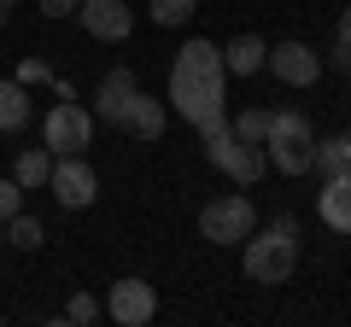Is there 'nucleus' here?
Here are the masks:
<instances>
[{"label": "nucleus", "mask_w": 351, "mask_h": 327, "mask_svg": "<svg viewBox=\"0 0 351 327\" xmlns=\"http://www.w3.org/2000/svg\"><path fill=\"white\" fill-rule=\"evenodd\" d=\"M339 76H346V82H351V53H346V64H339Z\"/></svg>", "instance_id": "a878e982"}, {"label": "nucleus", "mask_w": 351, "mask_h": 327, "mask_svg": "<svg viewBox=\"0 0 351 327\" xmlns=\"http://www.w3.org/2000/svg\"><path fill=\"white\" fill-rule=\"evenodd\" d=\"M193 6L199 0H152V24H164V29H182L193 18Z\"/></svg>", "instance_id": "6ab92c4d"}, {"label": "nucleus", "mask_w": 351, "mask_h": 327, "mask_svg": "<svg viewBox=\"0 0 351 327\" xmlns=\"http://www.w3.org/2000/svg\"><path fill=\"white\" fill-rule=\"evenodd\" d=\"M263 53H269V41L234 36V41L223 47V70H228V76H258V70H263Z\"/></svg>", "instance_id": "4468645a"}, {"label": "nucleus", "mask_w": 351, "mask_h": 327, "mask_svg": "<svg viewBox=\"0 0 351 327\" xmlns=\"http://www.w3.org/2000/svg\"><path fill=\"white\" fill-rule=\"evenodd\" d=\"M100 304H94V298H88V292H76V298L71 304H64V322H71V327H94V322H100Z\"/></svg>", "instance_id": "412c9836"}, {"label": "nucleus", "mask_w": 351, "mask_h": 327, "mask_svg": "<svg viewBox=\"0 0 351 327\" xmlns=\"http://www.w3.org/2000/svg\"><path fill=\"white\" fill-rule=\"evenodd\" d=\"M106 315H112V322H123V327H147L152 315H158V292L147 287V280H117L112 292H106Z\"/></svg>", "instance_id": "1a4fd4ad"}, {"label": "nucleus", "mask_w": 351, "mask_h": 327, "mask_svg": "<svg viewBox=\"0 0 351 327\" xmlns=\"http://www.w3.org/2000/svg\"><path fill=\"white\" fill-rule=\"evenodd\" d=\"M263 70L276 76L281 88H316L322 82V53L304 47V41H276L263 53Z\"/></svg>", "instance_id": "0eeeda50"}, {"label": "nucleus", "mask_w": 351, "mask_h": 327, "mask_svg": "<svg viewBox=\"0 0 351 327\" xmlns=\"http://www.w3.org/2000/svg\"><path fill=\"white\" fill-rule=\"evenodd\" d=\"M76 6H82V0H41V12H47V18H76Z\"/></svg>", "instance_id": "393cba45"}, {"label": "nucleus", "mask_w": 351, "mask_h": 327, "mask_svg": "<svg viewBox=\"0 0 351 327\" xmlns=\"http://www.w3.org/2000/svg\"><path fill=\"white\" fill-rule=\"evenodd\" d=\"M47 170H53V152L47 146H24V152H18V164H12V181H18V187H47Z\"/></svg>", "instance_id": "dca6fc26"}, {"label": "nucleus", "mask_w": 351, "mask_h": 327, "mask_svg": "<svg viewBox=\"0 0 351 327\" xmlns=\"http://www.w3.org/2000/svg\"><path fill=\"white\" fill-rule=\"evenodd\" d=\"M18 82H24V88H36V82H47V64H41V59H24V64H18Z\"/></svg>", "instance_id": "b1692460"}, {"label": "nucleus", "mask_w": 351, "mask_h": 327, "mask_svg": "<svg viewBox=\"0 0 351 327\" xmlns=\"http://www.w3.org/2000/svg\"><path fill=\"white\" fill-rule=\"evenodd\" d=\"M252 228H258V211H252L246 193H223V199H211L199 211V234L211 239V246H240Z\"/></svg>", "instance_id": "39448f33"}, {"label": "nucleus", "mask_w": 351, "mask_h": 327, "mask_svg": "<svg viewBox=\"0 0 351 327\" xmlns=\"http://www.w3.org/2000/svg\"><path fill=\"white\" fill-rule=\"evenodd\" d=\"M240 246H246V280L252 287H281L299 269V222L293 216H276L263 234H246Z\"/></svg>", "instance_id": "f03ea898"}, {"label": "nucleus", "mask_w": 351, "mask_h": 327, "mask_svg": "<svg viewBox=\"0 0 351 327\" xmlns=\"http://www.w3.org/2000/svg\"><path fill=\"white\" fill-rule=\"evenodd\" d=\"M41 135H47V152L59 158V152H88V140H94V112L76 100H59L47 112V123H41Z\"/></svg>", "instance_id": "6e6552de"}, {"label": "nucleus", "mask_w": 351, "mask_h": 327, "mask_svg": "<svg viewBox=\"0 0 351 327\" xmlns=\"http://www.w3.org/2000/svg\"><path fill=\"white\" fill-rule=\"evenodd\" d=\"M223 94H228V70H223V47L217 41H182L170 59V105L176 117H188L199 135H217L228 129L223 112Z\"/></svg>", "instance_id": "f257e3e1"}, {"label": "nucleus", "mask_w": 351, "mask_h": 327, "mask_svg": "<svg viewBox=\"0 0 351 327\" xmlns=\"http://www.w3.org/2000/svg\"><path fill=\"white\" fill-rule=\"evenodd\" d=\"M29 117H36L29 88H24V82H0V135H18Z\"/></svg>", "instance_id": "2eb2a0df"}, {"label": "nucleus", "mask_w": 351, "mask_h": 327, "mask_svg": "<svg viewBox=\"0 0 351 327\" xmlns=\"http://www.w3.org/2000/svg\"><path fill=\"white\" fill-rule=\"evenodd\" d=\"M18 211H24V187L6 176V181H0V222H6V216H18Z\"/></svg>", "instance_id": "4be33fe9"}, {"label": "nucleus", "mask_w": 351, "mask_h": 327, "mask_svg": "<svg viewBox=\"0 0 351 327\" xmlns=\"http://www.w3.org/2000/svg\"><path fill=\"white\" fill-rule=\"evenodd\" d=\"M228 129H234L240 140H252V146H263V135H269V112H240Z\"/></svg>", "instance_id": "aec40b11"}, {"label": "nucleus", "mask_w": 351, "mask_h": 327, "mask_svg": "<svg viewBox=\"0 0 351 327\" xmlns=\"http://www.w3.org/2000/svg\"><path fill=\"white\" fill-rule=\"evenodd\" d=\"M0 29H6V0H0Z\"/></svg>", "instance_id": "bb28decb"}, {"label": "nucleus", "mask_w": 351, "mask_h": 327, "mask_svg": "<svg viewBox=\"0 0 351 327\" xmlns=\"http://www.w3.org/2000/svg\"><path fill=\"white\" fill-rule=\"evenodd\" d=\"M346 53H351V6L339 12V24H334V64H346Z\"/></svg>", "instance_id": "5701e85b"}, {"label": "nucleus", "mask_w": 351, "mask_h": 327, "mask_svg": "<svg viewBox=\"0 0 351 327\" xmlns=\"http://www.w3.org/2000/svg\"><path fill=\"white\" fill-rule=\"evenodd\" d=\"M316 216H322L334 234H351V170H339V176H322V193H316Z\"/></svg>", "instance_id": "f8f14e48"}, {"label": "nucleus", "mask_w": 351, "mask_h": 327, "mask_svg": "<svg viewBox=\"0 0 351 327\" xmlns=\"http://www.w3.org/2000/svg\"><path fill=\"white\" fill-rule=\"evenodd\" d=\"M41 239H47V228H41L36 216H24V211L6 216V246H18V252H36Z\"/></svg>", "instance_id": "a211bd4d"}, {"label": "nucleus", "mask_w": 351, "mask_h": 327, "mask_svg": "<svg viewBox=\"0 0 351 327\" xmlns=\"http://www.w3.org/2000/svg\"><path fill=\"white\" fill-rule=\"evenodd\" d=\"M205 158L223 170L228 181H240V187H252V181L269 170V158H263V146H252V140H240L234 129H217V135H205Z\"/></svg>", "instance_id": "20e7f679"}, {"label": "nucleus", "mask_w": 351, "mask_h": 327, "mask_svg": "<svg viewBox=\"0 0 351 327\" xmlns=\"http://www.w3.org/2000/svg\"><path fill=\"white\" fill-rule=\"evenodd\" d=\"M311 152H316L311 117H304V112H269V135H263V158H269V170H281V176H304V170H311Z\"/></svg>", "instance_id": "7ed1b4c3"}, {"label": "nucleus", "mask_w": 351, "mask_h": 327, "mask_svg": "<svg viewBox=\"0 0 351 327\" xmlns=\"http://www.w3.org/2000/svg\"><path fill=\"white\" fill-rule=\"evenodd\" d=\"M135 94H141L135 70H123V64L106 70V76H100V94H94V117H106V129H117V123H123V105L135 100Z\"/></svg>", "instance_id": "9b49d317"}, {"label": "nucleus", "mask_w": 351, "mask_h": 327, "mask_svg": "<svg viewBox=\"0 0 351 327\" xmlns=\"http://www.w3.org/2000/svg\"><path fill=\"white\" fill-rule=\"evenodd\" d=\"M123 135H135V140H158L164 135V105L152 100V94H135V100L123 105Z\"/></svg>", "instance_id": "ddd939ff"}, {"label": "nucleus", "mask_w": 351, "mask_h": 327, "mask_svg": "<svg viewBox=\"0 0 351 327\" xmlns=\"http://www.w3.org/2000/svg\"><path fill=\"white\" fill-rule=\"evenodd\" d=\"M47 193L64 205V211H88L94 193H100V176H94V164H88L82 152H59L53 170H47Z\"/></svg>", "instance_id": "423d86ee"}, {"label": "nucleus", "mask_w": 351, "mask_h": 327, "mask_svg": "<svg viewBox=\"0 0 351 327\" xmlns=\"http://www.w3.org/2000/svg\"><path fill=\"white\" fill-rule=\"evenodd\" d=\"M0 246H6V222H0Z\"/></svg>", "instance_id": "cd10ccee"}, {"label": "nucleus", "mask_w": 351, "mask_h": 327, "mask_svg": "<svg viewBox=\"0 0 351 327\" xmlns=\"http://www.w3.org/2000/svg\"><path fill=\"white\" fill-rule=\"evenodd\" d=\"M76 18H82V29H88L94 41H129V29H135L129 0H82Z\"/></svg>", "instance_id": "9d476101"}, {"label": "nucleus", "mask_w": 351, "mask_h": 327, "mask_svg": "<svg viewBox=\"0 0 351 327\" xmlns=\"http://www.w3.org/2000/svg\"><path fill=\"white\" fill-rule=\"evenodd\" d=\"M311 170H322V176H339V170H351V140H316L311 152Z\"/></svg>", "instance_id": "f3484780"}, {"label": "nucleus", "mask_w": 351, "mask_h": 327, "mask_svg": "<svg viewBox=\"0 0 351 327\" xmlns=\"http://www.w3.org/2000/svg\"><path fill=\"white\" fill-rule=\"evenodd\" d=\"M6 6H18V0H6Z\"/></svg>", "instance_id": "c85d7f7f"}]
</instances>
